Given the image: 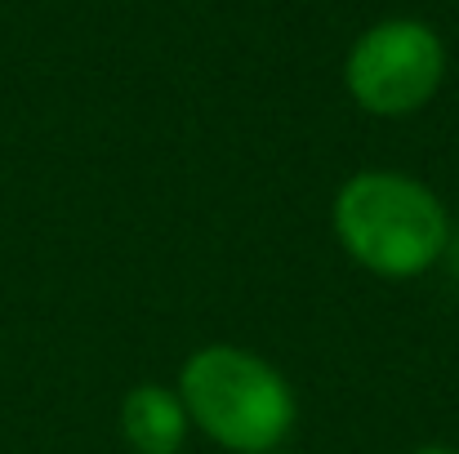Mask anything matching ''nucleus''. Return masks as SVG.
<instances>
[{
	"instance_id": "obj_6",
	"label": "nucleus",
	"mask_w": 459,
	"mask_h": 454,
	"mask_svg": "<svg viewBox=\"0 0 459 454\" xmlns=\"http://www.w3.org/2000/svg\"><path fill=\"white\" fill-rule=\"evenodd\" d=\"M455 254H459V250H455Z\"/></svg>"
},
{
	"instance_id": "obj_3",
	"label": "nucleus",
	"mask_w": 459,
	"mask_h": 454,
	"mask_svg": "<svg viewBox=\"0 0 459 454\" xmlns=\"http://www.w3.org/2000/svg\"><path fill=\"white\" fill-rule=\"evenodd\" d=\"M446 81V45L420 18H384L366 27L348 58L343 85L352 103L370 116H411Z\"/></svg>"
},
{
	"instance_id": "obj_5",
	"label": "nucleus",
	"mask_w": 459,
	"mask_h": 454,
	"mask_svg": "<svg viewBox=\"0 0 459 454\" xmlns=\"http://www.w3.org/2000/svg\"><path fill=\"white\" fill-rule=\"evenodd\" d=\"M411 454H459L455 446H420V450H411Z\"/></svg>"
},
{
	"instance_id": "obj_4",
	"label": "nucleus",
	"mask_w": 459,
	"mask_h": 454,
	"mask_svg": "<svg viewBox=\"0 0 459 454\" xmlns=\"http://www.w3.org/2000/svg\"><path fill=\"white\" fill-rule=\"evenodd\" d=\"M187 428V410L165 383H139L121 397V437L134 454H178Z\"/></svg>"
},
{
	"instance_id": "obj_7",
	"label": "nucleus",
	"mask_w": 459,
	"mask_h": 454,
	"mask_svg": "<svg viewBox=\"0 0 459 454\" xmlns=\"http://www.w3.org/2000/svg\"><path fill=\"white\" fill-rule=\"evenodd\" d=\"M273 454H277V450H273Z\"/></svg>"
},
{
	"instance_id": "obj_1",
	"label": "nucleus",
	"mask_w": 459,
	"mask_h": 454,
	"mask_svg": "<svg viewBox=\"0 0 459 454\" xmlns=\"http://www.w3.org/2000/svg\"><path fill=\"white\" fill-rule=\"evenodd\" d=\"M348 259L388 281H411L451 254V214L442 196L402 169L352 174L330 205Z\"/></svg>"
},
{
	"instance_id": "obj_2",
	"label": "nucleus",
	"mask_w": 459,
	"mask_h": 454,
	"mask_svg": "<svg viewBox=\"0 0 459 454\" xmlns=\"http://www.w3.org/2000/svg\"><path fill=\"white\" fill-rule=\"evenodd\" d=\"M174 392L187 410V424L232 454H273L299 415L286 374L237 343L196 347L183 361Z\"/></svg>"
}]
</instances>
